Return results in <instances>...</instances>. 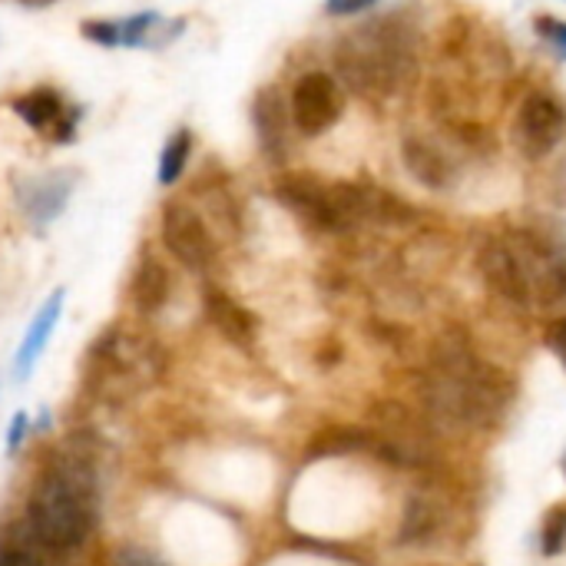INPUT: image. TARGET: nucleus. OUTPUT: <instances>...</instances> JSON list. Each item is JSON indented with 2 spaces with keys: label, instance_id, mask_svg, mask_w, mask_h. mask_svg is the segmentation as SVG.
Returning <instances> with one entry per match:
<instances>
[{
  "label": "nucleus",
  "instance_id": "nucleus-1",
  "mask_svg": "<svg viewBox=\"0 0 566 566\" xmlns=\"http://www.w3.org/2000/svg\"><path fill=\"white\" fill-rule=\"evenodd\" d=\"M421 395L424 408L448 424L497 428L507 415L511 378L484 361L461 335H441L431 348V371Z\"/></svg>",
  "mask_w": 566,
  "mask_h": 566
},
{
  "label": "nucleus",
  "instance_id": "nucleus-2",
  "mask_svg": "<svg viewBox=\"0 0 566 566\" xmlns=\"http://www.w3.org/2000/svg\"><path fill=\"white\" fill-rule=\"evenodd\" d=\"M332 63L342 90L381 106L418 76V27L401 13L375 17L335 43Z\"/></svg>",
  "mask_w": 566,
  "mask_h": 566
},
{
  "label": "nucleus",
  "instance_id": "nucleus-3",
  "mask_svg": "<svg viewBox=\"0 0 566 566\" xmlns=\"http://www.w3.org/2000/svg\"><path fill=\"white\" fill-rule=\"evenodd\" d=\"M30 534L40 547L53 554L76 551L93 531V491L90 481L80 478V468L50 471L27 507Z\"/></svg>",
  "mask_w": 566,
  "mask_h": 566
},
{
  "label": "nucleus",
  "instance_id": "nucleus-4",
  "mask_svg": "<svg viewBox=\"0 0 566 566\" xmlns=\"http://www.w3.org/2000/svg\"><path fill=\"white\" fill-rule=\"evenodd\" d=\"M511 139L527 163H544L566 139V106L551 90H531L521 96Z\"/></svg>",
  "mask_w": 566,
  "mask_h": 566
},
{
  "label": "nucleus",
  "instance_id": "nucleus-5",
  "mask_svg": "<svg viewBox=\"0 0 566 566\" xmlns=\"http://www.w3.org/2000/svg\"><path fill=\"white\" fill-rule=\"evenodd\" d=\"M289 113H292V126L298 136L305 139L325 136L345 113V90L332 73L305 70L292 86Z\"/></svg>",
  "mask_w": 566,
  "mask_h": 566
},
{
  "label": "nucleus",
  "instance_id": "nucleus-6",
  "mask_svg": "<svg viewBox=\"0 0 566 566\" xmlns=\"http://www.w3.org/2000/svg\"><path fill=\"white\" fill-rule=\"evenodd\" d=\"M458 524H461L458 501L441 488H424L405 504L398 537L408 547H438L458 534Z\"/></svg>",
  "mask_w": 566,
  "mask_h": 566
},
{
  "label": "nucleus",
  "instance_id": "nucleus-7",
  "mask_svg": "<svg viewBox=\"0 0 566 566\" xmlns=\"http://www.w3.org/2000/svg\"><path fill=\"white\" fill-rule=\"evenodd\" d=\"M474 265H478V275L484 279V285L497 298H504L514 308H531L534 305L524 262H521V255H517V249H514V242L507 235H488L478 245Z\"/></svg>",
  "mask_w": 566,
  "mask_h": 566
},
{
  "label": "nucleus",
  "instance_id": "nucleus-8",
  "mask_svg": "<svg viewBox=\"0 0 566 566\" xmlns=\"http://www.w3.org/2000/svg\"><path fill=\"white\" fill-rule=\"evenodd\" d=\"M163 245L176 262H182L192 272H202L216 259V242L206 226V219L189 202H169L163 209Z\"/></svg>",
  "mask_w": 566,
  "mask_h": 566
},
{
  "label": "nucleus",
  "instance_id": "nucleus-9",
  "mask_svg": "<svg viewBox=\"0 0 566 566\" xmlns=\"http://www.w3.org/2000/svg\"><path fill=\"white\" fill-rule=\"evenodd\" d=\"M401 163H405L408 176L431 192H451L461 179L454 156L424 133H405L401 136Z\"/></svg>",
  "mask_w": 566,
  "mask_h": 566
},
{
  "label": "nucleus",
  "instance_id": "nucleus-10",
  "mask_svg": "<svg viewBox=\"0 0 566 566\" xmlns=\"http://www.w3.org/2000/svg\"><path fill=\"white\" fill-rule=\"evenodd\" d=\"M10 106H13V113H17L30 129H36L40 136H50V139H70V136H73L76 109H70L56 90H46V86L30 90V93L17 96Z\"/></svg>",
  "mask_w": 566,
  "mask_h": 566
},
{
  "label": "nucleus",
  "instance_id": "nucleus-11",
  "mask_svg": "<svg viewBox=\"0 0 566 566\" xmlns=\"http://www.w3.org/2000/svg\"><path fill=\"white\" fill-rule=\"evenodd\" d=\"M63 298H66V292L56 289V292L40 305V312L33 315V322L27 325V332H23V338H20V348H17V355H13V378H17V381H27V378L33 375L40 355L46 352V345H50V338H53V332H56V325H60V315H63Z\"/></svg>",
  "mask_w": 566,
  "mask_h": 566
},
{
  "label": "nucleus",
  "instance_id": "nucleus-12",
  "mask_svg": "<svg viewBox=\"0 0 566 566\" xmlns=\"http://www.w3.org/2000/svg\"><path fill=\"white\" fill-rule=\"evenodd\" d=\"M163 27V17L156 10H143L123 20H86L83 36L96 46H149L153 33Z\"/></svg>",
  "mask_w": 566,
  "mask_h": 566
},
{
  "label": "nucleus",
  "instance_id": "nucleus-13",
  "mask_svg": "<svg viewBox=\"0 0 566 566\" xmlns=\"http://www.w3.org/2000/svg\"><path fill=\"white\" fill-rule=\"evenodd\" d=\"M70 192H73V182L63 176H36V179H27L23 186H17L20 209L33 226L53 222L66 209Z\"/></svg>",
  "mask_w": 566,
  "mask_h": 566
},
{
  "label": "nucleus",
  "instance_id": "nucleus-14",
  "mask_svg": "<svg viewBox=\"0 0 566 566\" xmlns=\"http://www.w3.org/2000/svg\"><path fill=\"white\" fill-rule=\"evenodd\" d=\"M252 119H255V133H259L262 149L272 159H285L289 133H292V113H289V103L282 99V93L279 90H262L255 96Z\"/></svg>",
  "mask_w": 566,
  "mask_h": 566
},
{
  "label": "nucleus",
  "instance_id": "nucleus-15",
  "mask_svg": "<svg viewBox=\"0 0 566 566\" xmlns=\"http://www.w3.org/2000/svg\"><path fill=\"white\" fill-rule=\"evenodd\" d=\"M206 315L219 328V335H226L232 345H252L255 322H252V315L232 295H226L219 289H209L206 292Z\"/></svg>",
  "mask_w": 566,
  "mask_h": 566
},
{
  "label": "nucleus",
  "instance_id": "nucleus-16",
  "mask_svg": "<svg viewBox=\"0 0 566 566\" xmlns=\"http://www.w3.org/2000/svg\"><path fill=\"white\" fill-rule=\"evenodd\" d=\"M129 292H133V305H136L143 315L159 312V308L166 305V298H169V272H166V265H163L159 259L146 255V259L139 262L136 275H133Z\"/></svg>",
  "mask_w": 566,
  "mask_h": 566
},
{
  "label": "nucleus",
  "instance_id": "nucleus-17",
  "mask_svg": "<svg viewBox=\"0 0 566 566\" xmlns=\"http://www.w3.org/2000/svg\"><path fill=\"white\" fill-rule=\"evenodd\" d=\"M189 153H192V133L189 129H176L163 149H159V163H156V179L159 186H176L179 176L186 172V163H189Z\"/></svg>",
  "mask_w": 566,
  "mask_h": 566
},
{
  "label": "nucleus",
  "instance_id": "nucleus-18",
  "mask_svg": "<svg viewBox=\"0 0 566 566\" xmlns=\"http://www.w3.org/2000/svg\"><path fill=\"white\" fill-rule=\"evenodd\" d=\"M566 551V501L554 504L547 514H544V524H541V554L544 557H560Z\"/></svg>",
  "mask_w": 566,
  "mask_h": 566
},
{
  "label": "nucleus",
  "instance_id": "nucleus-19",
  "mask_svg": "<svg viewBox=\"0 0 566 566\" xmlns=\"http://www.w3.org/2000/svg\"><path fill=\"white\" fill-rule=\"evenodd\" d=\"M534 33L551 46L557 50L566 60V20L564 17H554V13H537L534 17Z\"/></svg>",
  "mask_w": 566,
  "mask_h": 566
},
{
  "label": "nucleus",
  "instance_id": "nucleus-20",
  "mask_svg": "<svg viewBox=\"0 0 566 566\" xmlns=\"http://www.w3.org/2000/svg\"><path fill=\"white\" fill-rule=\"evenodd\" d=\"M544 342H547V348L557 355V361L564 365V371H566V315L554 318V322L547 325V332H544Z\"/></svg>",
  "mask_w": 566,
  "mask_h": 566
},
{
  "label": "nucleus",
  "instance_id": "nucleus-21",
  "mask_svg": "<svg viewBox=\"0 0 566 566\" xmlns=\"http://www.w3.org/2000/svg\"><path fill=\"white\" fill-rule=\"evenodd\" d=\"M381 0H325V13L328 17H358V13H368Z\"/></svg>",
  "mask_w": 566,
  "mask_h": 566
},
{
  "label": "nucleus",
  "instance_id": "nucleus-22",
  "mask_svg": "<svg viewBox=\"0 0 566 566\" xmlns=\"http://www.w3.org/2000/svg\"><path fill=\"white\" fill-rule=\"evenodd\" d=\"M0 566H43V564H40V557H36L30 547H23V544H3V547H0Z\"/></svg>",
  "mask_w": 566,
  "mask_h": 566
},
{
  "label": "nucleus",
  "instance_id": "nucleus-23",
  "mask_svg": "<svg viewBox=\"0 0 566 566\" xmlns=\"http://www.w3.org/2000/svg\"><path fill=\"white\" fill-rule=\"evenodd\" d=\"M27 431H30V418H27V411L13 415V421H10V431H7V448H10V451H17V448L23 444Z\"/></svg>",
  "mask_w": 566,
  "mask_h": 566
},
{
  "label": "nucleus",
  "instance_id": "nucleus-24",
  "mask_svg": "<svg viewBox=\"0 0 566 566\" xmlns=\"http://www.w3.org/2000/svg\"><path fill=\"white\" fill-rule=\"evenodd\" d=\"M119 566H163V564H156V560H149V557H143V554H123V557H119Z\"/></svg>",
  "mask_w": 566,
  "mask_h": 566
},
{
  "label": "nucleus",
  "instance_id": "nucleus-25",
  "mask_svg": "<svg viewBox=\"0 0 566 566\" xmlns=\"http://www.w3.org/2000/svg\"><path fill=\"white\" fill-rule=\"evenodd\" d=\"M20 3H27V7H46V3H53V0H20Z\"/></svg>",
  "mask_w": 566,
  "mask_h": 566
},
{
  "label": "nucleus",
  "instance_id": "nucleus-26",
  "mask_svg": "<svg viewBox=\"0 0 566 566\" xmlns=\"http://www.w3.org/2000/svg\"><path fill=\"white\" fill-rule=\"evenodd\" d=\"M560 471H564V478H566V454H564V461H560Z\"/></svg>",
  "mask_w": 566,
  "mask_h": 566
}]
</instances>
